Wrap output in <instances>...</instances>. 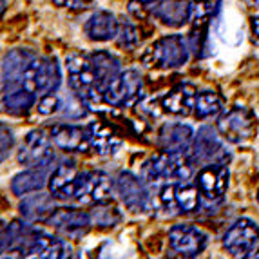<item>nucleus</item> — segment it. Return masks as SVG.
I'll use <instances>...</instances> for the list:
<instances>
[{
  "mask_svg": "<svg viewBox=\"0 0 259 259\" xmlns=\"http://www.w3.org/2000/svg\"><path fill=\"white\" fill-rule=\"evenodd\" d=\"M142 176L151 183L170 182V180L185 182L192 176V161L185 152H158L143 163Z\"/></svg>",
  "mask_w": 259,
  "mask_h": 259,
  "instance_id": "nucleus-1",
  "label": "nucleus"
},
{
  "mask_svg": "<svg viewBox=\"0 0 259 259\" xmlns=\"http://www.w3.org/2000/svg\"><path fill=\"white\" fill-rule=\"evenodd\" d=\"M189 60V44L182 35H168L156 40L142 55V64L154 69H174Z\"/></svg>",
  "mask_w": 259,
  "mask_h": 259,
  "instance_id": "nucleus-2",
  "label": "nucleus"
},
{
  "mask_svg": "<svg viewBox=\"0 0 259 259\" xmlns=\"http://www.w3.org/2000/svg\"><path fill=\"white\" fill-rule=\"evenodd\" d=\"M65 64H67L69 85L73 93L82 96L87 104H93V102H98L100 98H104V91L98 83V78H96L89 56L71 55L67 56Z\"/></svg>",
  "mask_w": 259,
  "mask_h": 259,
  "instance_id": "nucleus-3",
  "label": "nucleus"
},
{
  "mask_svg": "<svg viewBox=\"0 0 259 259\" xmlns=\"http://www.w3.org/2000/svg\"><path fill=\"white\" fill-rule=\"evenodd\" d=\"M18 255L38 259H62L69 255V246L56 236L33 230L29 227L18 246Z\"/></svg>",
  "mask_w": 259,
  "mask_h": 259,
  "instance_id": "nucleus-4",
  "label": "nucleus"
},
{
  "mask_svg": "<svg viewBox=\"0 0 259 259\" xmlns=\"http://www.w3.org/2000/svg\"><path fill=\"white\" fill-rule=\"evenodd\" d=\"M255 127H257V120L245 107H230L218 120V131L221 138L230 143H243L250 140L255 133Z\"/></svg>",
  "mask_w": 259,
  "mask_h": 259,
  "instance_id": "nucleus-5",
  "label": "nucleus"
},
{
  "mask_svg": "<svg viewBox=\"0 0 259 259\" xmlns=\"http://www.w3.org/2000/svg\"><path fill=\"white\" fill-rule=\"evenodd\" d=\"M53 140L46 134V131L35 129L27 133L26 140L18 151V161L31 168H46L55 160Z\"/></svg>",
  "mask_w": 259,
  "mask_h": 259,
  "instance_id": "nucleus-6",
  "label": "nucleus"
},
{
  "mask_svg": "<svg viewBox=\"0 0 259 259\" xmlns=\"http://www.w3.org/2000/svg\"><path fill=\"white\" fill-rule=\"evenodd\" d=\"M36 60V55L29 49H13L2 60V87L4 91H13L24 87L29 78V71Z\"/></svg>",
  "mask_w": 259,
  "mask_h": 259,
  "instance_id": "nucleus-7",
  "label": "nucleus"
},
{
  "mask_svg": "<svg viewBox=\"0 0 259 259\" xmlns=\"http://www.w3.org/2000/svg\"><path fill=\"white\" fill-rule=\"evenodd\" d=\"M142 95V76L129 69L118 74L104 91V102L112 107H129L136 104Z\"/></svg>",
  "mask_w": 259,
  "mask_h": 259,
  "instance_id": "nucleus-8",
  "label": "nucleus"
},
{
  "mask_svg": "<svg viewBox=\"0 0 259 259\" xmlns=\"http://www.w3.org/2000/svg\"><path fill=\"white\" fill-rule=\"evenodd\" d=\"M185 154L189 156L192 165H201V167L214 161H225L227 158L223 143L210 127H201L198 134H194V140Z\"/></svg>",
  "mask_w": 259,
  "mask_h": 259,
  "instance_id": "nucleus-9",
  "label": "nucleus"
},
{
  "mask_svg": "<svg viewBox=\"0 0 259 259\" xmlns=\"http://www.w3.org/2000/svg\"><path fill=\"white\" fill-rule=\"evenodd\" d=\"M259 241V227L252 220L241 218L223 236V246L236 257H246Z\"/></svg>",
  "mask_w": 259,
  "mask_h": 259,
  "instance_id": "nucleus-10",
  "label": "nucleus"
},
{
  "mask_svg": "<svg viewBox=\"0 0 259 259\" xmlns=\"http://www.w3.org/2000/svg\"><path fill=\"white\" fill-rule=\"evenodd\" d=\"M229 167L225 161H214L199 168L196 176V187L208 201H220L229 189Z\"/></svg>",
  "mask_w": 259,
  "mask_h": 259,
  "instance_id": "nucleus-11",
  "label": "nucleus"
},
{
  "mask_svg": "<svg viewBox=\"0 0 259 259\" xmlns=\"http://www.w3.org/2000/svg\"><path fill=\"white\" fill-rule=\"evenodd\" d=\"M207 234L192 225H176L168 232V246L183 257H196L207 246Z\"/></svg>",
  "mask_w": 259,
  "mask_h": 259,
  "instance_id": "nucleus-12",
  "label": "nucleus"
},
{
  "mask_svg": "<svg viewBox=\"0 0 259 259\" xmlns=\"http://www.w3.org/2000/svg\"><path fill=\"white\" fill-rule=\"evenodd\" d=\"M27 83L33 91L44 93V95L58 91L62 85V71L55 56H42V58L36 56L35 64L29 71Z\"/></svg>",
  "mask_w": 259,
  "mask_h": 259,
  "instance_id": "nucleus-13",
  "label": "nucleus"
},
{
  "mask_svg": "<svg viewBox=\"0 0 259 259\" xmlns=\"http://www.w3.org/2000/svg\"><path fill=\"white\" fill-rule=\"evenodd\" d=\"M116 190L125 207L133 212H147L151 208V194L145 183L133 172H120L116 178Z\"/></svg>",
  "mask_w": 259,
  "mask_h": 259,
  "instance_id": "nucleus-14",
  "label": "nucleus"
},
{
  "mask_svg": "<svg viewBox=\"0 0 259 259\" xmlns=\"http://www.w3.org/2000/svg\"><path fill=\"white\" fill-rule=\"evenodd\" d=\"M112 194V182L111 178L102 170H91V172L80 174L76 199L87 201V203L104 205L111 199Z\"/></svg>",
  "mask_w": 259,
  "mask_h": 259,
  "instance_id": "nucleus-15",
  "label": "nucleus"
},
{
  "mask_svg": "<svg viewBox=\"0 0 259 259\" xmlns=\"http://www.w3.org/2000/svg\"><path fill=\"white\" fill-rule=\"evenodd\" d=\"M48 223L64 238H82L91 225V216L82 208H56Z\"/></svg>",
  "mask_w": 259,
  "mask_h": 259,
  "instance_id": "nucleus-16",
  "label": "nucleus"
},
{
  "mask_svg": "<svg viewBox=\"0 0 259 259\" xmlns=\"http://www.w3.org/2000/svg\"><path fill=\"white\" fill-rule=\"evenodd\" d=\"M80 174L74 161H62L55 168V172L49 178V192L55 199L67 201V199H76L78 183H80Z\"/></svg>",
  "mask_w": 259,
  "mask_h": 259,
  "instance_id": "nucleus-17",
  "label": "nucleus"
},
{
  "mask_svg": "<svg viewBox=\"0 0 259 259\" xmlns=\"http://www.w3.org/2000/svg\"><path fill=\"white\" fill-rule=\"evenodd\" d=\"M51 140L55 147L65 152H85L91 147L89 140V129L80 125H69V123H58L51 129Z\"/></svg>",
  "mask_w": 259,
  "mask_h": 259,
  "instance_id": "nucleus-18",
  "label": "nucleus"
},
{
  "mask_svg": "<svg viewBox=\"0 0 259 259\" xmlns=\"http://www.w3.org/2000/svg\"><path fill=\"white\" fill-rule=\"evenodd\" d=\"M192 140L194 131L183 123H165L158 134V145L167 152H187Z\"/></svg>",
  "mask_w": 259,
  "mask_h": 259,
  "instance_id": "nucleus-19",
  "label": "nucleus"
},
{
  "mask_svg": "<svg viewBox=\"0 0 259 259\" xmlns=\"http://www.w3.org/2000/svg\"><path fill=\"white\" fill-rule=\"evenodd\" d=\"M20 214L24 221L27 223H42L48 221L53 216V212L56 210L55 207V198L53 194H46V192H38V194L27 196L20 201Z\"/></svg>",
  "mask_w": 259,
  "mask_h": 259,
  "instance_id": "nucleus-20",
  "label": "nucleus"
},
{
  "mask_svg": "<svg viewBox=\"0 0 259 259\" xmlns=\"http://www.w3.org/2000/svg\"><path fill=\"white\" fill-rule=\"evenodd\" d=\"M196 98H198V93H196L194 85L182 83V85L174 87L168 95H165L161 107L163 111L176 114V116H189L190 112L194 111Z\"/></svg>",
  "mask_w": 259,
  "mask_h": 259,
  "instance_id": "nucleus-21",
  "label": "nucleus"
},
{
  "mask_svg": "<svg viewBox=\"0 0 259 259\" xmlns=\"http://www.w3.org/2000/svg\"><path fill=\"white\" fill-rule=\"evenodd\" d=\"M89 129V140H91V147L95 149L96 154L100 156H112L121 147L120 136L111 129L109 125L102 121H95L87 127Z\"/></svg>",
  "mask_w": 259,
  "mask_h": 259,
  "instance_id": "nucleus-22",
  "label": "nucleus"
},
{
  "mask_svg": "<svg viewBox=\"0 0 259 259\" xmlns=\"http://www.w3.org/2000/svg\"><path fill=\"white\" fill-rule=\"evenodd\" d=\"M152 11L165 26L170 27H180L187 20H190L189 0H158Z\"/></svg>",
  "mask_w": 259,
  "mask_h": 259,
  "instance_id": "nucleus-23",
  "label": "nucleus"
},
{
  "mask_svg": "<svg viewBox=\"0 0 259 259\" xmlns=\"http://www.w3.org/2000/svg\"><path fill=\"white\" fill-rule=\"evenodd\" d=\"M85 33L96 42H109L118 36V20L109 11H98L85 22Z\"/></svg>",
  "mask_w": 259,
  "mask_h": 259,
  "instance_id": "nucleus-24",
  "label": "nucleus"
},
{
  "mask_svg": "<svg viewBox=\"0 0 259 259\" xmlns=\"http://www.w3.org/2000/svg\"><path fill=\"white\" fill-rule=\"evenodd\" d=\"M36 102V96L33 93V89H27V87H18L13 91H8L0 102V107L2 111L11 114V116H24L33 109Z\"/></svg>",
  "mask_w": 259,
  "mask_h": 259,
  "instance_id": "nucleus-25",
  "label": "nucleus"
},
{
  "mask_svg": "<svg viewBox=\"0 0 259 259\" xmlns=\"http://www.w3.org/2000/svg\"><path fill=\"white\" fill-rule=\"evenodd\" d=\"M89 60L93 64V69L96 73L102 91H105V87L120 74V62H118L116 56H112L107 51L93 53V55H89Z\"/></svg>",
  "mask_w": 259,
  "mask_h": 259,
  "instance_id": "nucleus-26",
  "label": "nucleus"
},
{
  "mask_svg": "<svg viewBox=\"0 0 259 259\" xmlns=\"http://www.w3.org/2000/svg\"><path fill=\"white\" fill-rule=\"evenodd\" d=\"M48 183V176H46V170L44 168H29V170H24V172L17 174L11 182V190L13 194L24 196L29 194V192H38L46 187Z\"/></svg>",
  "mask_w": 259,
  "mask_h": 259,
  "instance_id": "nucleus-27",
  "label": "nucleus"
},
{
  "mask_svg": "<svg viewBox=\"0 0 259 259\" xmlns=\"http://www.w3.org/2000/svg\"><path fill=\"white\" fill-rule=\"evenodd\" d=\"M199 192L198 187L190 183H178L174 187V196H176V207L180 212H192L199 207Z\"/></svg>",
  "mask_w": 259,
  "mask_h": 259,
  "instance_id": "nucleus-28",
  "label": "nucleus"
},
{
  "mask_svg": "<svg viewBox=\"0 0 259 259\" xmlns=\"http://www.w3.org/2000/svg\"><path fill=\"white\" fill-rule=\"evenodd\" d=\"M220 111H221V98L218 93H214V91L199 93L198 98H196V105H194V116L198 118V120L216 116Z\"/></svg>",
  "mask_w": 259,
  "mask_h": 259,
  "instance_id": "nucleus-29",
  "label": "nucleus"
},
{
  "mask_svg": "<svg viewBox=\"0 0 259 259\" xmlns=\"http://www.w3.org/2000/svg\"><path fill=\"white\" fill-rule=\"evenodd\" d=\"M85 100L82 98L80 95L74 93L73 96L67 98L64 105H62V111H64V116L71 118V120H78V118H83L87 114V109H85Z\"/></svg>",
  "mask_w": 259,
  "mask_h": 259,
  "instance_id": "nucleus-30",
  "label": "nucleus"
},
{
  "mask_svg": "<svg viewBox=\"0 0 259 259\" xmlns=\"http://www.w3.org/2000/svg\"><path fill=\"white\" fill-rule=\"evenodd\" d=\"M208 17H210V4H208V0H194L190 4V20H192L194 27L205 26Z\"/></svg>",
  "mask_w": 259,
  "mask_h": 259,
  "instance_id": "nucleus-31",
  "label": "nucleus"
},
{
  "mask_svg": "<svg viewBox=\"0 0 259 259\" xmlns=\"http://www.w3.org/2000/svg\"><path fill=\"white\" fill-rule=\"evenodd\" d=\"M13 145H15L13 131H11L9 125H6V123L0 121V163L8 158L9 152L13 151Z\"/></svg>",
  "mask_w": 259,
  "mask_h": 259,
  "instance_id": "nucleus-32",
  "label": "nucleus"
},
{
  "mask_svg": "<svg viewBox=\"0 0 259 259\" xmlns=\"http://www.w3.org/2000/svg\"><path fill=\"white\" fill-rule=\"evenodd\" d=\"M60 107H62L60 100H58V96H55V93L44 95L42 100L38 102V112H42V114H53V112H56Z\"/></svg>",
  "mask_w": 259,
  "mask_h": 259,
  "instance_id": "nucleus-33",
  "label": "nucleus"
},
{
  "mask_svg": "<svg viewBox=\"0 0 259 259\" xmlns=\"http://www.w3.org/2000/svg\"><path fill=\"white\" fill-rule=\"evenodd\" d=\"M140 42V36H138V29L131 24H125V26L121 27V35H120V44L121 46H125V48L133 49L136 48Z\"/></svg>",
  "mask_w": 259,
  "mask_h": 259,
  "instance_id": "nucleus-34",
  "label": "nucleus"
},
{
  "mask_svg": "<svg viewBox=\"0 0 259 259\" xmlns=\"http://www.w3.org/2000/svg\"><path fill=\"white\" fill-rule=\"evenodd\" d=\"M174 187L176 185H165L161 189V194H160V199L163 207L167 208L168 212H172V208H178L176 207V196H174Z\"/></svg>",
  "mask_w": 259,
  "mask_h": 259,
  "instance_id": "nucleus-35",
  "label": "nucleus"
},
{
  "mask_svg": "<svg viewBox=\"0 0 259 259\" xmlns=\"http://www.w3.org/2000/svg\"><path fill=\"white\" fill-rule=\"evenodd\" d=\"M11 250V229L9 223L0 221V255Z\"/></svg>",
  "mask_w": 259,
  "mask_h": 259,
  "instance_id": "nucleus-36",
  "label": "nucleus"
},
{
  "mask_svg": "<svg viewBox=\"0 0 259 259\" xmlns=\"http://www.w3.org/2000/svg\"><path fill=\"white\" fill-rule=\"evenodd\" d=\"M58 8H67V9H78L82 8V0H53Z\"/></svg>",
  "mask_w": 259,
  "mask_h": 259,
  "instance_id": "nucleus-37",
  "label": "nucleus"
},
{
  "mask_svg": "<svg viewBox=\"0 0 259 259\" xmlns=\"http://www.w3.org/2000/svg\"><path fill=\"white\" fill-rule=\"evenodd\" d=\"M250 31H252V42L259 46V17L250 18Z\"/></svg>",
  "mask_w": 259,
  "mask_h": 259,
  "instance_id": "nucleus-38",
  "label": "nucleus"
},
{
  "mask_svg": "<svg viewBox=\"0 0 259 259\" xmlns=\"http://www.w3.org/2000/svg\"><path fill=\"white\" fill-rule=\"evenodd\" d=\"M246 257H252V259L259 257V248H255V250H252V252H250V254L246 255Z\"/></svg>",
  "mask_w": 259,
  "mask_h": 259,
  "instance_id": "nucleus-39",
  "label": "nucleus"
},
{
  "mask_svg": "<svg viewBox=\"0 0 259 259\" xmlns=\"http://www.w3.org/2000/svg\"><path fill=\"white\" fill-rule=\"evenodd\" d=\"M4 11H6V0H0V17L4 15Z\"/></svg>",
  "mask_w": 259,
  "mask_h": 259,
  "instance_id": "nucleus-40",
  "label": "nucleus"
},
{
  "mask_svg": "<svg viewBox=\"0 0 259 259\" xmlns=\"http://www.w3.org/2000/svg\"><path fill=\"white\" fill-rule=\"evenodd\" d=\"M140 4H152V2H158V0H136Z\"/></svg>",
  "mask_w": 259,
  "mask_h": 259,
  "instance_id": "nucleus-41",
  "label": "nucleus"
},
{
  "mask_svg": "<svg viewBox=\"0 0 259 259\" xmlns=\"http://www.w3.org/2000/svg\"><path fill=\"white\" fill-rule=\"evenodd\" d=\"M257 201H259V192H257Z\"/></svg>",
  "mask_w": 259,
  "mask_h": 259,
  "instance_id": "nucleus-42",
  "label": "nucleus"
}]
</instances>
